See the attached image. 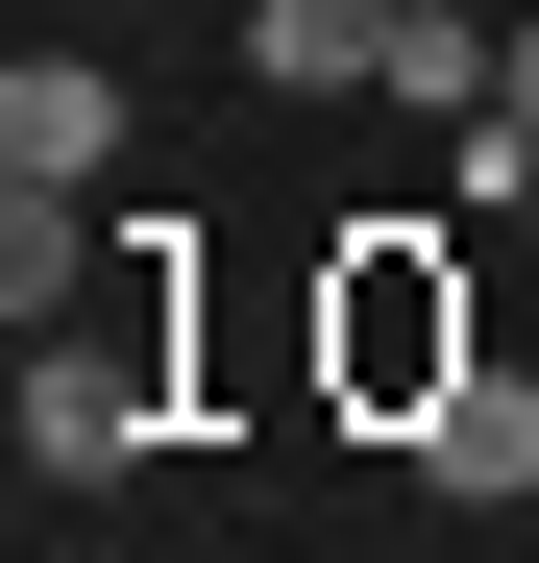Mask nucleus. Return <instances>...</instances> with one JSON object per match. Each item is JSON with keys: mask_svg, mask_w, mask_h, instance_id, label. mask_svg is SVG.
Returning <instances> with one entry per match:
<instances>
[{"mask_svg": "<svg viewBox=\"0 0 539 563\" xmlns=\"http://www.w3.org/2000/svg\"><path fill=\"white\" fill-rule=\"evenodd\" d=\"M147 417H172V343L147 319H50L25 343V465H50V490H123Z\"/></svg>", "mask_w": 539, "mask_h": 563, "instance_id": "nucleus-1", "label": "nucleus"}, {"mask_svg": "<svg viewBox=\"0 0 539 563\" xmlns=\"http://www.w3.org/2000/svg\"><path fill=\"white\" fill-rule=\"evenodd\" d=\"M0 172H25V197H99V172H123V74L99 49H25V74H0Z\"/></svg>", "mask_w": 539, "mask_h": 563, "instance_id": "nucleus-2", "label": "nucleus"}, {"mask_svg": "<svg viewBox=\"0 0 539 563\" xmlns=\"http://www.w3.org/2000/svg\"><path fill=\"white\" fill-rule=\"evenodd\" d=\"M245 74L270 99H393V0H245Z\"/></svg>", "mask_w": 539, "mask_h": 563, "instance_id": "nucleus-3", "label": "nucleus"}, {"mask_svg": "<svg viewBox=\"0 0 539 563\" xmlns=\"http://www.w3.org/2000/svg\"><path fill=\"white\" fill-rule=\"evenodd\" d=\"M343 367H369V393H466V343L417 319V269H393V245H369V295H343Z\"/></svg>", "mask_w": 539, "mask_h": 563, "instance_id": "nucleus-4", "label": "nucleus"}, {"mask_svg": "<svg viewBox=\"0 0 539 563\" xmlns=\"http://www.w3.org/2000/svg\"><path fill=\"white\" fill-rule=\"evenodd\" d=\"M74 245H99V221H74V197H25V172H0V319H25V343L74 319Z\"/></svg>", "mask_w": 539, "mask_h": 563, "instance_id": "nucleus-5", "label": "nucleus"}, {"mask_svg": "<svg viewBox=\"0 0 539 563\" xmlns=\"http://www.w3.org/2000/svg\"><path fill=\"white\" fill-rule=\"evenodd\" d=\"M417 441H441V490H515V465H539V417H515V393H417Z\"/></svg>", "mask_w": 539, "mask_h": 563, "instance_id": "nucleus-6", "label": "nucleus"}, {"mask_svg": "<svg viewBox=\"0 0 539 563\" xmlns=\"http://www.w3.org/2000/svg\"><path fill=\"white\" fill-rule=\"evenodd\" d=\"M491 99H515V123H539V25H515V74H491Z\"/></svg>", "mask_w": 539, "mask_h": 563, "instance_id": "nucleus-7", "label": "nucleus"}, {"mask_svg": "<svg viewBox=\"0 0 539 563\" xmlns=\"http://www.w3.org/2000/svg\"><path fill=\"white\" fill-rule=\"evenodd\" d=\"M393 25H491V0H393Z\"/></svg>", "mask_w": 539, "mask_h": 563, "instance_id": "nucleus-8", "label": "nucleus"}]
</instances>
